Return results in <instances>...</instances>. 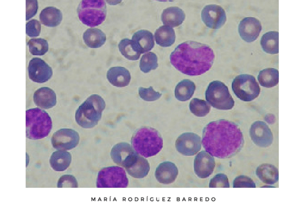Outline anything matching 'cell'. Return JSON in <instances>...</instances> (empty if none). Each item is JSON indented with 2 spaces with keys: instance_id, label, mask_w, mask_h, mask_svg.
I'll use <instances>...</instances> for the list:
<instances>
[{
  "instance_id": "cell-11",
  "label": "cell",
  "mask_w": 306,
  "mask_h": 216,
  "mask_svg": "<svg viewBox=\"0 0 306 216\" xmlns=\"http://www.w3.org/2000/svg\"><path fill=\"white\" fill-rule=\"evenodd\" d=\"M175 145L177 151L182 155L193 156L201 149V138L193 132H185L177 138Z\"/></svg>"
},
{
  "instance_id": "cell-19",
  "label": "cell",
  "mask_w": 306,
  "mask_h": 216,
  "mask_svg": "<svg viewBox=\"0 0 306 216\" xmlns=\"http://www.w3.org/2000/svg\"><path fill=\"white\" fill-rule=\"evenodd\" d=\"M124 168L131 176L135 178H143L148 174L150 165L146 159L137 153Z\"/></svg>"
},
{
  "instance_id": "cell-35",
  "label": "cell",
  "mask_w": 306,
  "mask_h": 216,
  "mask_svg": "<svg viewBox=\"0 0 306 216\" xmlns=\"http://www.w3.org/2000/svg\"><path fill=\"white\" fill-rule=\"evenodd\" d=\"M139 66L141 70L145 73L155 70L158 66L157 56L152 52L145 53L141 58Z\"/></svg>"
},
{
  "instance_id": "cell-22",
  "label": "cell",
  "mask_w": 306,
  "mask_h": 216,
  "mask_svg": "<svg viewBox=\"0 0 306 216\" xmlns=\"http://www.w3.org/2000/svg\"><path fill=\"white\" fill-rule=\"evenodd\" d=\"M107 78L112 85L117 87L128 86L131 79L129 70L123 67H113L107 73Z\"/></svg>"
},
{
  "instance_id": "cell-21",
  "label": "cell",
  "mask_w": 306,
  "mask_h": 216,
  "mask_svg": "<svg viewBox=\"0 0 306 216\" xmlns=\"http://www.w3.org/2000/svg\"><path fill=\"white\" fill-rule=\"evenodd\" d=\"M132 41L136 49L141 53L150 51L155 45L153 34L146 30L135 32L132 36Z\"/></svg>"
},
{
  "instance_id": "cell-26",
  "label": "cell",
  "mask_w": 306,
  "mask_h": 216,
  "mask_svg": "<svg viewBox=\"0 0 306 216\" xmlns=\"http://www.w3.org/2000/svg\"><path fill=\"white\" fill-rule=\"evenodd\" d=\"M258 177L266 184H273L278 180V171L271 164H264L258 166L256 171Z\"/></svg>"
},
{
  "instance_id": "cell-16",
  "label": "cell",
  "mask_w": 306,
  "mask_h": 216,
  "mask_svg": "<svg viewBox=\"0 0 306 216\" xmlns=\"http://www.w3.org/2000/svg\"><path fill=\"white\" fill-rule=\"evenodd\" d=\"M193 166L196 175L200 178H206L213 172L215 160L213 156L203 150L196 155Z\"/></svg>"
},
{
  "instance_id": "cell-29",
  "label": "cell",
  "mask_w": 306,
  "mask_h": 216,
  "mask_svg": "<svg viewBox=\"0 0 306 216\" xmlns=\"http://www.w3.org/2000/svg\"><path fill=\"white\" fill-rule=\"evenodd\" d=\"M196 86L194 82L188 79L180 82L175 88L174 95L179 101H186L193 96Z\"/></svg>"
},
{
  "instance_id": "cell-10",
  "label": "cell",
  "mask_w": 306,
  "mask_h": 216,
  "mask_svg": "<svg viewBox=\"0 0 306 216\" xmlns=\"http://www.w3.org/2000/svg\"><path fill=\"white\" fill-rule=\"evenodd\" d=\"M79 140V134L75 130L62 128L53 133L51 143L53 147L57 150H67L75 148Z\"/></svg>"
},
{
  "instance_id": "cell-34",
  "label": "cell",
  "mask_w": 306,
  "mask_h": 216,
  "mask_svg": "<svg viewBox=\"0 0 306 216\" xmlns=\"http://www.w3.org/2000/svg\"><path fill=\"white\" fill-rule=\"evenodd\" d=\"M29 51L34 56H43L48 49L47 41L42 38H34L30 39L28 43Z\"/></svg>"
},
{
  "instance_id": "cell-8",
  "label": "cell",
  "mask_w": 306,
  "mask_h": 216,
  "mask_svg": "<svg viewBox=\"0 0 306 216\" xmlns=\"http://www.w3.org/2000/svg\"><path fill=\"white\" fill-rule=\"evenodd\" d=\"M232 88L236 96L246 102L254 100L260 93V87L256 78L247 74L235 77L232 82Z\"/></svg>"
},
{
  "instance_id": "cell-31",
  "label": "cell",
  "mask_w": 306,
  "mask_h": 216,
  "mask_svg": "<svg viewBox=\"0 0 306 216\" xmlns=\"http://www.w3.org/2000/svg\"><path fill=\"white\" fill-rule=\"evenodd\" d=\"M258 80L264 87H273L278 83V71L275 68L264 69L259 72Z\"/></svg>"
},
{
  "instance_id": "cell-20",
  "label": "cell",
  "mask_w": 306,
  "mask_h": 216,
  "mask_svg": "<svg viewBox=\"0 0 306 216\" xmlns=\"http://www.w3.org/2000/svg\"><path fill=\"white\" fill-rule=\"evenodd\" d=\"M33 100L35 104L43 109H49L56 104L55 92L48 87H42L34 93Z\"/></svg>"
},
{
  "instance_id": "cell-36",
  "label": "cell",
  "mask_w": 306,
  "mask_h": 216,
  "mask_svg": "<svg viewBox=\"0 0 306 216\" xmlns=\"http://www.w3.org/2000/svg\"><path fill=\"white\" fill-rule=\"evenodd\" d=\"M138 92L140 97L146 101H155L159 99L162 95L160 93L155 91L151 86L148 88L140 87Z\"/></svg>"
},
{
  "instance_id": "cell-12",
  "label": "cell",
  "mask_w": 306,
  "mask_h": 216,
  "mask_svg": "<svg viewBox=\"0 0 306 216\" xmlns=\"http://www.w3.org/2000/svg\"><path fill=\"white\" fill-rule=\"evenodd\" d=\"M201 19L205 25L212 29L221 28L226 21V15L223 8L216 5L205 6L201 13Z\"/></svg>"
},
{
  "instance_id": "cell-30",
  "label": "cell",
  "mask_w": 306,
  "mask_h": 216,
  "mask_svg": "<svg viewBox=\"0 0 306 216\" xmlns=\"http://www.w3.org/2000/svg\"><path fill=\"white\" fill-rule=\"evenodd\" d=\"M263 50L269 54H277L278 52V32H268L264 34L260 41Z\"/></svg>"
},
{
  "instance_id": "cell-27",
  "label": "cell",
  "mask_w": 306,
  "mask_h": 216,
  "mask_svg": "<svg viewBox=\"0 0 306 216\" xmlns=\"http://www.w3.org/2000/svg\"><path fill=\"white\" fill-rule=\"evenodd\" d=\"M71 161V155L65 150L54 152L50 156L49 163L52 169L56 171H63L67 169Z\"/></svg>"
},
{
  "instance_id": "cell-38",
  "label": "cell",
  "mask_w": 306,
  "mask_h": 216,
  "mask_svg": "<svg viewBox=\"0 0 306 216\" xmlns=\"http://www.w3.org/2000/svg\"><path fill=\"white\" fill-rule=\"evenodd\" d=\"M256 183L252 179L245 175L236 177L233 181V187H256Z\"/></svg>"
},
{
  "instance_id": "cell-23",
  "label": "cell",
  "mask_w": 306,
  "mask_h": 216,
  "mask_svg": "<svg viewBox=\"0 0 306 216\" xmlns=\"http://www.w3.org/2000/svg\"><path fill=\"white\" fill-rule=\"evenodd\" d=\"M185 18L184 12L177 7H170L166 8L161 14V20L163 23L171 27L180 25Z\"/></svg>"
},
{
  "instance_id": "cell-33",
  "label": "cell",
  "mask_w": 306,
  "mask_h": 216,
  "mask_svg": "<svg viewBox=\"0 0 306 216\" xmlns=\"http://www.w3.org/2000/svg\"><path fill=\"white\" fill-rule=\"evenodd\" d=\"M190 112L197 117H205L211 110L210 104L205 100L197 98H193L189 104Z\"/></svg>"
},
{
  "instance_id": "cell-1",
  "label": "cell",
  "mask_w": 306,
  "mask_h": 216,
  "mask_svg": "<svg viewBox=\"0 0 306 216\" xmlns=\"http://www.w3.org/2000/svg\"><path fill=\"white\" fill-rule=\"evenodd\" d=\"M201 143L212 156L225 158L235 155L242 149L244 138L237 124L220 119L210 122L204 127Z\"/></svg>"
},
{
  "instance_id": "cell-43",
  "label": "cell",
  "mask_w": 306,
  "mask_h": 216,
  "mask_svg": "<svg viewBox=\"0 0 306 216\" xmlns=\"http://www.w3.org/2000/svg\"><path fill=\"white\" fill-rule=\"evenodd\" d=\"M155 1H159V2H173L175 0H155Z\"/></svg>"
},
{
  "instance_id": "cell-42",
  "label": "cell",
  "mask_w": 306,
  "mask_h": 216,
  "mask_svg": "<svg viewBox=\"0 0 306 216\" xmlns=\"http://www.w3.org/2000/svg\"><path fill=\"white\" fill-rule=\"evenodd\" d=\"M122 0H106L110 5H116L121 3Z\"/></svg>"
},
{
  "instance_id": "cell-5",
  "label": "cell",
  "mask_w": 306,
  "mask_h": 216,
  "mask_svg": "<svg viewBox=\"0 0 306 216\" xmlns=\"http://www.w3.org/2000/svg\"><path fill=\"white\" fill-rule=\"evenodd\" d=\"M26 137L39 140L47 137L52 128L50 117L45 111L36 107L26 112Z\"/></svg>"
},
{
  "instance_id": "cell-40",
  "label": "cell",
  "mask_w": 306,
  "mask_h": 216,
  "mask_svg": "<svg viewBox=\"0 0 306 216\" xmlns=\"http://www.w3.org/2000/svg\"><path fill=\"white\" fill-rule=\"evenodd\" d=\"M58 187H78L76 178L71 175L62 176L58 182Z\"/></svg>"
},
{
  "instance_id": "cell-17",
  "label": "cell",
  "mask_w": 306,
  "mask_h": 216,
  "mask_svg": "<svg viewBox=\"0 0 306 216\" xmlns=\"http://www.w3.org/2000/svg\"><path fill=\"white\" fill-rule=\"evenodd\" d=\"M136 153H137L129 144L121 142L112 147L110 156L115 164L125 168Z\"/></svg>"
},
{
  "instance_id": "cell-41",
  "label": "cell",
  "mask_w": 306,
  "mask_h": 216,
  "mask_svg": "<svg viewBox=\"0 0 306 216\" xmlns=\"http://www.w3.org/2000/svg\"><path fill=\"white\" fill-rule=\"evenodd\" d=\"M37 0H26V20L34 16L37 12Z\"/></svg>"
},
{
  "instance_id": "cell-24",
  "label": "cell",
  "mask_w": 306,
  "mask_h": 216,
  "mask_svg": "<svg viewBox=\"0 0 306 216\" xmlns=\"http://www.w3.org/2000/svg\"><path fill=\"white\" fill-rule=\"evenodd\" d=\"M85 44L89 47L97 48L103 46L106 41L105 34L97 28L88 29L83 35Z\"/></svg>"
},
{
  "instance_id": "cell-32",
  "label": "cell",
  "mask_w": 306,
  "mask_h": 216,
  "mask_svg": "<svg viewBox=\"0 0 306 216\" xmlns=\"http://www.w3.org/2000/svg\"><path fill=\"white\" fill-rule=\"evenodd\" d=\"M118 46L121 53L130 60H138L141 54L135 47L132 40L128 38L122 39Z\"/></svg>"
},
{
  "instance_id": "cell-14",
  "label": "cell",
  "mask_w": 306,
  "mask_h": 216,
  "mask_svg": "<svg viewBox=\"0 0 306 216\" xmlns=\"http://www.w3.org/2000/svg\"><path fill=\"white\" fill-rule=\"evenodd\" d=\"M249 135L251 140L258 146L267 147L273 140V134L267 124L263 121H256L251 125Z\"/></svg>"
},
{
  "instance_id": "cell-28",
  "label": "cell",
  "mask_w": 306,
  "mask_h": 216,
  "mask_svg": "<svg viewBox=\"0 0 306 216\" xmlns=\"http://www.w3.org/2000/svg\"><path fill=\"white\" fill-rule=\"evenodd\" d=\"M155 38L157 44L162 47H169L175 42V35L173 29L168 25H162L156 30Z\"/></svg>"
},
{
  "instance_id": "cell-15",
  "label": "cell",
  "mask_w": 306,
  "mask_h": 216,
  "mask_svg": "<svg viewBox=\"0 0 306 216\" xmlns=\"http://www.w3.org/2000/svg\"><path fill=\"white\" fill-rule=\"evenodd\" d=\"M238 30L241 38L250 43L258 38L262 30V25L258 19L246 17L240 21Z\"/></svg>"
},
{
  "instance_id": "cell-13",
  "label": "cell",
  "mask_w": 306,
  "mask_h": 216,
  "mask_svg": "<svg viewBox=\"0 0 306 216\" xmlns=\"http://www.w3.org/2000/svg\"><path fill=\"white\" fill-rule=\"evenodd\" d=\"M28 71L30 79L39 83L46 82L53 75L52 68L44 60L38 58L30 60Z\"/></svg>"
},
{
  "instance_id": "cell-18",
  "label": "cell",
  "mask_w": 306,
  "mask_h": 216,
  "mask_svg": "<svg viewBox=\"0 0 306 216\" xmlns=\"http://www.w3.org/2000/svg\"><path fill=\"white\" fill-rule=\"evenodd\" d=\"M178 175V169L171 161H164L156 168L155 177L161 183L169 184L173 183Z\"/></svg>"
},
{
  "instance_id": "cell-3",
  "label": "cell",
  "mask_w": 306,
  "mask_h": 216,
  "mask_svg": "<svg viewBox=\"0 0 306 216\" xmlns=\"http://www.w3.org/2000/svg\"><path fill=\"white\" fill-rule=\"evenodd\" d=\"M131 146L138 154L146 158L149 157L157 155L161 150L163 139L156 129L143 127L133 134Z\"/></svg>"
},
{
  "instance_id": "cell-37",
  "label": "cell",
  "mask_w": 306,
  "mask_h": 216,
  "mask_svg": "<svg viewBox=\"0 0 306 216\" xmlns=\"http://www.w3.org/2000/svg\"><path fill=\"white\" fill-rule=\"evenodd\" d=\"M210 187H230V184L227 176L223 173L215 175L211 180Z\"/></svg>"
},
{
  "instance_id": "cell-39",
  "label": "cell",
  "mask_w": 306,
  "mask_h": 216,
  "mask_svg": "<svg viewBox=\"0 0 306 216\" xmlns=\"http://www.w3.org/2000/svg\"><path fill=\"white\" fill-rule=\"evenodd\" d=\"M41 24L36 19H32L26 24V34L30 37H37L41 32Z\"/></svg>"
},
{
  "instance_id": "cell-2",
  "label": "cell",
  "mask_w": 306,
  "mask_h": 216,
  "mask_svg": "<svg viewBox=\"0 0 306 216\" xmlns=\"http://www.w3.org/2000/svg\"><path fill=\"white\" fill-rule=\"evenodd\" d=\"M215 55L208 45L188 41L178 45L170 55V62L183 74L200 75L212 66Z\"/></svg>"
},
{
  "instance_id": "cell-25",
  "label": "cell",
  "mask_w": 306,
  "mask_h": 216,
  "mask_svg": "<svg viewBox=\"0 0 306 216\" xmlns=\"http://www.w3.org/2000/svg\"><path fill=\"white\" fill-rule=\"evenodd\" d=\"M39 18L41 23L45 26L55 27L61 22L62 13L57 8L47 7L41 11Z\"/></svg>"
},
{
  "instance_id": "cell-9",
  "label": "cell",
  "mask_w": 306,
  "mask_h": 216,
  "mask_svg": "<svg viewBox=\"0 0 306 216\" xmlns=\"http://www.w3.org/2000/svg\"><path fill=\"white\" fill-rule=\"evenodd\" d=\"M96 187H126L129 180L126 172L122 167L110 166L101 169L97 175Z\"/></svg>"
},
{
  "instance_id": "cell-6",
  "label": "cell",
  "mask_w": 306,
  "mask_h": 216,
  "mask_svg": "<svg viewBox=\"0 0 306 216\" xmlns=\"http://www.w3.org/2000/svg\"><path fill=\"white\" fill-rule=\"evenodd\" d=\"M77 13L80 20L85 25L94 27L101 24L107 15L105 0H82Z\"/></svg>"
},
{
  "instance_id": "cell-7",
  "label": "cell",
  "mask_w": 306,
  "mask_h": 216,
  "mask_svg": "<svg viewBox=\"0 0 306 216\" xmlns=\"http://www.w3.org/2000/svg\"><path fill=\"white\" fill-rule=\"evenodd\" d=\"M206 99L211 106L218 110H231L235 105L228 87L220 81H213L209 84L206 91Z\"/></svg>"
},
{
  "instance_id": "cell-4",
  "label": "cell",
  "mask_w": 306,
  "mask_h": 216,
  "mask_svg": "<svg viewBox=\"0 0 306 216\" xmlns=\"http://www.w3.org/2000/svg\"><path fill=\"white\" fill-rule=\"evenodd\" d=\"M105 106V102L100 96L90 95L77 109L75 115L76 123L83 128L94 127L100 120Z\"/></svg>"
}]
</instances>
